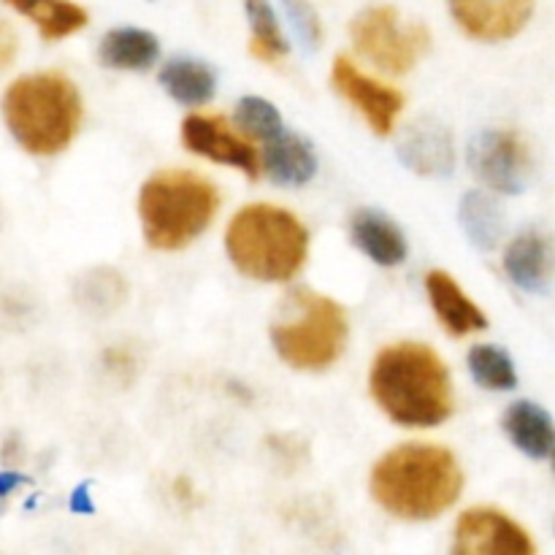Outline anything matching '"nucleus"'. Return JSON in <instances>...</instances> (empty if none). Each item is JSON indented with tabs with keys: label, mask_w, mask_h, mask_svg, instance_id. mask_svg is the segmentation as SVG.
Returning a JSON list of instances; mask_svg holds the SVG:
<instances>
[{
	"label": "nucleus",
	"mask_w": 555,
	"mask_h": 555,
	"mask_svg": "<svg viewBox=\"0 0 555 555\" xmlns=\"http://www.w3.org/2000/svg\"><path fill=\"white\" fill-rule=\"evenodd\" d=\"M369 488L374 502L393 518L434 520L459 502L464 475L448 448L410 442L377 461Z\"/></svg>",
	"instance_id": "f257e3e1"
},
{
	"label": "nucleus",
	"mask_w": 555,
	"mask_h": 555,
	"mask_svg": "<svg viewBox=\"0 0 555 555\" xmlns=\"http://www.w3.org/2000/svg\"><path fill=\"white\" fill-rule=\"evenodd\" d=\"M374 401L404 428L439 426L453 412V385L442 358L426 345L401 341L374 358L369 377Z\"/></svg>",
	"instance_id": "f03ea898"
},
{
	"label": "nucleus",
	"mask_w": 555,
	"mask_h": 555,
	"mask_svg": "<svg viewBox=\"0 0 555 555\" xmlns=\"http://www.w3.org/2000/svg\"><path fill=\"white\" fill-rule=\"evenodd\" d=\"M5 130L25 152L52 157L68 150L81 125V95L60 70L25 74L0 98Z\"/></svg>",
	"instance_id": "7ed1b4c3"
},
{
	"label": "nucleus",
	"mask_w": 555,
	"mask_h": 555,
	"mask_svg": "<svg viewBox=\"0 0 555 555\" xmlns=\"http://www.w3.org/2000/svg\"><path fill=\"white\" fill-rule=\"evenodd\" d=\"M225 249L231 263L249 280L287 282L307 260L309 233L282 206L249 204L228 225Z\"/></svg>",
	"instance_id": "20e7f679"
},
{
	"label": "nucleus",
	"mask_w": 555,
	"mask_h": 555,
	"mask_svg": "<svg viewBox=\"0 0 555 555\" xmlns=\"http://www.w3.org/2000/svg\"><path fill=\"white\" fill-rule=\"evenodd\" d=\"M220 193L209 179L193 171H160L146 179L139 195V215L150 247H188L215 220Z\"/></svg>",
	"instance_id": "39448f33"
},
{
	"label": "nucleus",
	"mask_w": 555,
	"mask_h": 555,
	"mask_svg": "<svg viewBox=\"0 0 555 555\" xmlns=\"http://www.w3.org/2000/svg\"><path fill=\"white\" fill-rule=\"evenodd\" d=\"M271 341L287 366L298 372H323L345 350L347 314L328 296L293 291L285 314L271 328Z\"/></svg>",
	"instance_id": "423d86ee"
},
{
	"label": "nucleus",
	"mask_w": 555,
	"mask_h": 555,
	"mask_svg": "<svg viewBox=\"0 0 555 555\" xmlns=\"http://www.w3.org/2000/svg\"><path fill=\"white\" fill-rule=\"evenodd\" d=\"M358 52L388 74H406L431 49V30L423 22H404L393 5H372L350 25Z\"/></svg>",
	"instance_id": "0eeeda50"
},
{
	"label": "nucleus",
	"mask_w": 555,
	"mask_h": 555,
	"mask_svg": "<svg viewBox=\"0 0 555 555\" xmlns=\"http://www.w3.org/2000/svg\"><path fill=\"white\" fill-rule=\"evenodd\" d=\"M469 166L482 184L515 195L529 182L531 155L526 141L513 130H486L472 141Z\"/></svg>",
	"instance_id": "6e6552de"
},
{
	"label": "nucleus",
	"mask_w": 555,
	"mask_h": 555,
	"mask_svg": "<svg viewBox=\"0 0 555 555\" xmlns=\"http://www.w3.org/2000/svg\"><path fill=\"white\" fill-rule=\"evenodd\" d=\"M455 555H534V542L513 518L491 507L466 509L455 526Z\"/></svg>",
	"instance_id": "1a4fd4ad"
},
{
	"label": "nucleus",
	"mask_w": 555,
	"mask_h": 555,
	"mask_svg": "<svg viewBox=\"0 0 555 555\" xmlns=\"http://www.w3.org/2000/svg\"><path fill=\"white\" fill-rule=\"evenodd\" d=\"M331 79H334L336 92L366 117L374 133L388 135L396 128V119L404 108V95L399 90L363 74L350 57H336Z\"/></svg>",
	"instance_id": "9d476101"
},
{
	"label": "nucleus",
	"mask_w": 555,
	"mask_h": 555,
	"mask_svg": "<svg viewBox=\"0 0 555 555\" xmlns=\"http://www.w3.org/2000/svg\"><path fill=\"white\" fill-rule=\"evenodd\" d=\"M182 141L190 152L206 157V160L238 168L249 179L260 177V155L255 152V146L233 133L231 125L222 117L190 114L182 122Z\"/></svg>",
	"instance_id": "9b49d317"
},
{
	"label": "nucleus",
	"mask_w": 555,
	"mask_h": 555,
	"mask_svg": "<svg viewBox=\"0 0 555 555\" xmlns=\"http://www.w3.org/2000/svg\"><path fill=\"white\" fill-rule=\"evenodd\" d=\"M461 30L480 41H504L518 36L531 20L534 0H448Z\"/></svg>",
	"instance_id": "f8f14e48"
},
{
	"label": "nucleus",
	"mask_w": 555,
	"mask_h": 555,
	"mask_svg": "<svg viewBox=\"0 0 555 555\" xmlns=\"http://www.w3.org/2000/svg\"><path fill=\"white\" fill-rule=\"evenodd\" d=\"M399 155L406 168L423 177H448L453 171L455 150L453 135L442 122L421 119L404 133L399 144Z\"/></svg>",
	"instance_id": "ddd939ff"
},
{
	"label": "nucleus",
	"mask_w": 555,
	"mask_h": 555,
	"mask_svg": "<svg viewBox=\"0 0 555 555\" xmlns=\"http://www.w3.org/2000/svg\"><path fill=\"white\" fill-rule=\"evenodd\" d=\"M426 291L431 298V307L437 312L439 323L444 325V331H450L453 336H469L477 334L488 325L482 309L466 296L459 287V282L453 280L444 271H431L426 276Z\"/></svg>",
	"instance_id": "4468645a"
},
{
	"label": "nucleus",
	"mask_w": 555,
	"mask_h": 555,
	"mask_svg": "<svg viewBox=\"0 0 555 555\" xmlns=\"http://www.w3.org/2000/svg\"><path fill=\"white\" fill-rule=\"evenodd\" d=\"M352 242L361 253H366L374 263L385 266H399L406 258V238L401 228L393 220L372 209H361L352 215L350 220Z\"/></svg>",
	"instance_id": "2eb2a0df"
},
{
	"label": "nucleus",
	"mask_w": 555,
	"mask_h": 555,
	"mask_svg": "<svg viewBox=\"0 0 555 555\" xmlns=\"http://www.w3.org/2000/svg\"><path fill=\"white\" fill-rule=\"evenodd\" d=\"M260 168L269 173L274 182L291 184V188H298V184H307L309 179L318 171V157H314L312 144L301 135H274L266 144L263 157H260Z\"/></svg>",
	"instance_id": "dca6fc26"
},
{
	"label": "nucleus",
	"mask_w": 555,
	"mask_h": 555,
	"mask_svg": "<svg viewBox=\"0 0 555 555\" xmlns=\"http://www.w3.org/2000/svg\"><path fill=\"white\" fill-rule=\"evenodd\" d=\"M504 431L513 439L515 448L524 450L531 459H547L555 448V426L551 415L531 401H515L504 412Z\"/></svg>",
	"instance_id": "f3484780"
},
{
	"label": "nucleus",
	"mask_w": 555,
	"mask_h": 555,
	"mask_svg": "<svg viewBox=\"0 0 555 555\" xmlns=\"http://www.w3.org/2000/svg\"><path fill=\"white\" fill-rule=\"evenodd\" d=\"M160 54V43L152 33L139 27H114L98 47V60L114 70H144Z\"/></svg>",
	"instance_id": "a211bd4d"
},
{
	"label": "nucleus",
	"mask_w": 555,
	"mask_h": 555,
	"mask_svg": "<svg viewBox=\"0 0 555 555\" xmlns=\"http://www.w3.org/2000/svg\"><path fill=\"white\" fill-rule=\"evenodd\" d=\"M3 3L33 22L47 41L74 36L87 25V11L74 0H3Z\"/></svg>",
	"instance_id": "6ab92c4d"
},
{
	"label": "nucleus",
	"mask_w": 555,
	"mask_h": 555,
	"mask_svg": "<svg viewBox=\"0 0 555 555\" xmlns=\"http://www.w3.org/2000/svg\"><path fill=\"white\" fill-rule=\"evenodd\" d=\"M504 269L509 280L524 291H542L551 271V249L537 233H524L504 253Z\"/></svg>",
	"instance_id": "aec40b11"
},
{
	"label": "nucleus",
	"mask_w": 555,
	"mask_h": 555,
	"mask_svg": "<svg viewBox=\"0 0 555 555\" xmlns=\"http://www.w3.org/2000/svg\"><path fill=\"white\" fill-rule=\"evenodd\" d=\"M160 85L166 87L168 95L177 98L179 103L201 106L215 95V70L198 60H171L160 70Z\"/></svg>",
	"instance_id": "412c9836"
},
{
	"label": "nucleus",
	"mask_w": 555,
	"mask_h": 555,
	"mask_svg": "<svg viewBox=\"0 0 555 555\" xmlns=\"http://www.w3.org/2000/svg\"><path fill=\"white\" fill-rule=\"evenodd\" d=\"M461 225H464L466 236L477 244L480 249H493L502 242L504 233V215L502 206L491 198L488 193H469L461 204Z\"/></svg>",
	"instance_id": "4be33fe9"
},
{
	"label": "nucleus",
	"mask_w": 555,
	"mask_h": 555,
	"mask_svg": "<svg viewBox=\"0 0 555 555\" xmlns=\"http://www.w3.org/2000/svg\"><path fill=\"white\" fill-rule=\"evenodd\" d=\"M244 9H247L249 20V52L255 54L263 63H276L280 57H285L287 41L280 30V22H276L274 9H271L269 0H244Z\"/></svg>",
	"instance_id": "5701e85b"
},
{
	"label": "nucleus",
	"mask_w": 555,
	"mask_h": 555,
	"mask_svg": "<svg viewBox=\"0 0 555 555\" xmlns=\"http://www.w3.org/2000/svg\"><path fill=\"white\" fill-rule=\"evenodd\" d=\"M125 293H128V285L117 271L92 269L76 285V301L85 312L101 318V314H112L125 301Z\"/></svg>",
	"instance_id": "b1692460"
},
{
	"label": "nucleus",
	"mask_w": 555,
	"mask_h": 555,
	"mask_svg": "<svg viewBox=\"0 0 555 555\" xmlns=\"http://www.w3.org/2000/svg\"><path fill=\"white\" fill-rule=\"evenodd\" d=\"M469 369L486 390H513L518 385L513 361L502 347L477 345L469 352Z\"/></svg>",
	"instance_id": "393cba45"
},
{
	"label": "nucleus",
	"mask_w": 555,
	"mask_h": 555,
	"mask_svg": "<svg viewBox=\"0 0 555 555\" xmlns=\"http://www.w3.org/2000/svg\"><path fill=\"white\" fill-rule=\"evenodd\" d=\"M236 125L244 135L249 139H274L282 133V117L269 101L263 98L247 95L238 101L236 106Z\"/></svg>",
	"instance_id": "a878e982"
},
{
	"label": "nucleus",
	"mask_w": 555,
	"mask_h": 555,
	"mask_svg": "<svg viewBox=\"0 0 555 555\" xmlns=\"http://www.w3.org/2000/svg\"><path fill=\"white\" fill-rule=\"evenodd\" d=\"M285 9L291 14V22L298 30V36L307 41V47H318L323 41V25H320V16L312 9V3H307V0H285Z\"/></svg>",
	"instance_id": "bb28decb"
},
{
	"label": "nucleus",
	"mask_w": 555,
	"mask_h": 555,
	"mask_svg": "<svg viewBox=\"0 0 555 555\" xmlns=\"http://www.w3.org/2000/svg\"><path fill=\"white\" fill-rule=\"evenodd\" d=\"M16 52H20V38H16L14 27L0 20V74L11 68V63L16 60Z\"/></svg>",
	"instance_id": "cd10ccee"
},
{
	"label": "nucleus",
	"mask_w": 555,
	"mask_h": 555,
	"mask_svg": "<svg viewBox=\"0 0 555 555\" xmlns=\"http://www.w3.org/2000/svg\"><path fill=\"white\" fill-rule=\"evenodd\" d=\"M106 369L108 372L114 374V377L117 379H130L133 377V366H135V361H133V356H130L128 350H112V352H106Z\"/></svg>",
	"instance_id": "c85d7f7f"
},
{
	"label": "nucleus",
	"mask_w": 555,
	"mask_h": 555,
	"mask_svg": "<svg viewBox=\"0 0 555 555\" xmlns=\"http://www.w3.org/2000/svg\"><path fill=\"white\" fill-rule=\"evenodd\" d=\"M22 455H25V450H22L20 437L5 439L3 448H0V461H3L5 469H16L22 464Z\"/></svg>",
	"instance_id": "c756f323"
},
{
	"label": "nucleus",
	"mask_w": 555,
	"mask_h": 555,
	"mask_svg": "<svg viewBox=\"0 0 555 555\" xmlns=\"http://www.w3.org/2000/svg\"><path fill=\"white\" fill-rule=\"evenodd\" d=\"M25 486V477L16 469H3L0 472V499H5L9 493H14L16 488Z\"/></svg>",
	"instance_id": "7c9ffc66"
},
{
	"label": "nucleus",
	"mask_w": 555,
	"mask_h": 555,
	"mask_svg": "<svg viewBox=\"0 0 555 555\" xmlns=\"http://www.w3.org/2000/svg\"><path fill=\"white\" fill-rule=\"evenodd\" d=\"M177 496L182 499V502H190V499H193V486H190L188 480H179L177 482Z\"/></svg>",
	"instance_id": "2f4dec72"
},
{
	"label": "nucleus",
	"mask_w": 555,
	"mask_h": 555,
	"mask_svg": "<svg viewBox=\"0 0 555 555\" xmlns=\"http://www.w3.org/2000/svg\"><path fill=\"white\" fill-rule=\"evenodd\" d=\"M551 455H553V472H555V448L551 450Z\"/></svg>",
	"instance_id": "473e14b6"
}]
</instances>
